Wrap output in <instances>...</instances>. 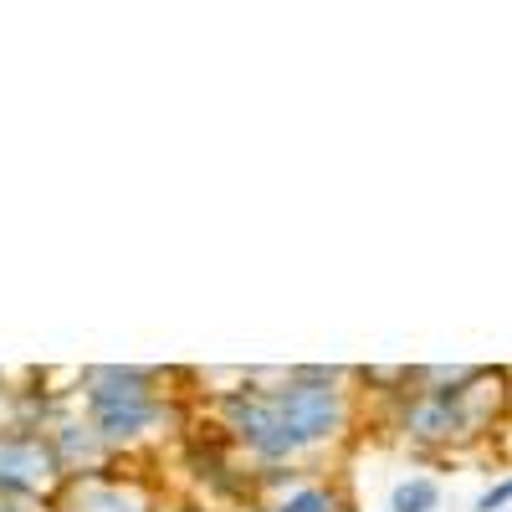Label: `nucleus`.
Instances as JSON below:
<instances>
[{"label":"nucleus","instance_id":"1","mask_svg":"<svg viewBox=\"0 0 512 512\" xmlns=\"http://www.w3.org/2000/svg\"><path fill=\"white\" fill-rule=\"evenodd\" d=\"M82 405H88L93 431L108 441V451H128L144 436L175 415L169 410V390L159 369L139 364H93L82 369Z\"/></svg>","mask_w":512,"mask_h":512},{"label":"nucleus","instance_id":"2","mask_svg":"<svg viewBox=\"0 0 512 512\" xmlns=\"http://www.w3.org/2000/svg\"><path fill=\"white\" fill-rule=\"evenodd\" d=\"M344 369H323V364H303L287 369L282 379H272V405L287 425V436L297 451H318L328 441H338L354 420V400L344 390Z\"/></svg>","mask_w":512,"mask_h":512},{"label":"nucleus","instance_id":"3","mask_svg":"<svg viewBox=\"0 0 512 512\" xmlns=\"http://www.w3.org/2000/svg\"><path fill=\"white\" fill-rule=\"evenodd\" d=\"M216 415H221V431L231 436V446L246 451L251 461H262V466H292L297 456H303V451L292 446V436H287V425H282V415L272 405L267 384L246 379V384H236V390H221L216 395Z\"/></svg>","mask_w":512,"mask_h":512},{"label":"nucleus","instance_id":"4","mask_svg":"<svg viewBox=\"0 0 512 512\" xmlns=\"http://www.w3.org/2000/svg\"><path fill=\"white\" fill-rule=\"evenodd\" d=\"M67 487V472L57 461V446L41 425H6L0 431V492L57 502Z\"/></svg>","mask_w":512,"mask_h":512},{"label":"nucleus","instance_id":"5","mask_svg":"<svg viewBox=\"0 0 512 512\" xmlns=\"http://www.w3.org/2000/svg\"><path fill=\"white\" fill-rule=\"evenodd\" d=\"M52 507H57V512H154V502H149L144 487L123 482V477H113V472L72 477Z\"/></svg>","mask_w":512,"mask_h":512},{"label":"nucleus","instance_id":"6","mask_svg":"<svg viewBox=\"0 0 512 512\" xmlns=\"http://www.w3.org/2000/svg\"><path fill=\"white\" fill-rule=\"evenodd\" d=\"M41 431L52 436L57 461H62V472H67V482H72V477H98L103 466L113 461L108 441L93 431V420H57V425H41Z\"/></svg>","mask_w":512,"mask_h":512},{"label":"nucleus","instance_id":"7","mask_svg":"<svg viewBox=\"0 0 512 512\" xmlns=\"http://www.w3.org/2000/svg\"><path fill=\"white\" fill-rule=\"evenodd\" d=\"M256 512H349V497L338 492L333 482H303V487H292L282 502L256 507Z\"/></svg>","mask_w":512,"mask_h":512},{"label":"nucleus","instance_id":"8","mask_svg":"<svg viewBox=\"0 0 512 512\" xmlns=\"http://www.w3.org/2000/svg\"><path fill=\"white\" fill-rule=\"evenodd\" d=\"M436 502H441L436 477H410L390 492V512H436Z\"/></svg>","mask_w":512,"mask_h":512},{"label":"nucleus","instance_id":"9","mask_svg":"<svg viewBox=\"0 0 512 512\" xmlns=\"http://www.w3.org/2000/svg\"><path fill=\"white\" fill-rule=\"evenodd\" d=\"M507 502H512V472H507L502 482H492V487L477 497V512H502Z\"/></svg>","mask_w":512,"mask_h":512},{"label":"nucleus","instance_id":"10","mask_svg":"<svg viewBox=\"0 0 512 512\" xmlns=\"http://www.w3.org/2000/svg\"><path fill=\"white\" fill-rule=\"evenodd\" d=\"M0 512H52V502H36V497H16V492H0Z\"/></svg>","mask_w":512,"mask_h":512},{"label":"nucleus","instance_id":"11","mask_svg":"<svg viewBox=\"0 0 512 512\" xmlns=\"http://www.w3.org/2000/svg\"><path fill=\"white\" fill-rule=\"evenodd\" d=\"M169 512H210L205 502H180V507H169Z\"/></svg>","mask_w":512,"mask_h":512},{"label":"nucleus","instance_id":"12","mask_svg":"<svg viewBox=\"0 0 512 512\" xmlns=\"http://www.w3.org/2000/svg\"><path fill=\"white\" fill-rule=\"evenodd\" d=\"M52 512H57V507H52Z\"/></svg>","mask_w":512,"mask_h":512}]
</instances>
